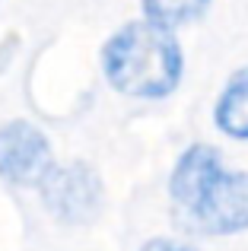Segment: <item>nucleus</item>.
Masks as SVG:
<instances>
[{"label":"nucleus","instance_id":"f257e3e1","mask_svg":"<svg viewBox=\"0 0 248 251\" xmlns=\"http://www.w3.org/2000/svg\"><path fill=\"white\" fill-rule=\"evenodd\" d=\"M181 48L172 29L140 19L127 23L105 42L102 67L121 96L130 99H162L181 80Z\"/></svg>","mask_w":248,"mask_h":251},{"label":"nucleus","instance_id":"0eeeda50","mask_svg":"<svg viewBox=\"0 0 248 251\" xmlns=\"http://www.w3.org/2000/svg\"><path fill=\"white\" fill-rule=\"evenodd\" d=\"M143 251H194V248L181 245V242H172V239H153L143 245Z\"/></svg>","mask_w":248,"mask_h":251},{"label":"nucleus","instance_id":"39448f33","mask_svg":"<svg viewBox=\"0 0 248 251\" xmlns=\"http://www.w3.org/2000/svg\"><path fill=\"white\" fill-rule=\"evenodd\" d=\"M213 118L223 134L236 137V140H248V67L226 83L223 96L213 108Z\"/></svg>","mask_w":248,"mask_h":251},{"label":"nucleus","instance_id":"7ed1b4c3","mask_svg":"<svg viewBox=\"0 0 248 251\" xmlns=\"http://www.w3.org/2000/svg\"><path fill=\"white\" fill-rule=\"evenodd\" d=\"M42 191V203L64 223H89L102 207V181L89 166H54L35 184Z\"/></svg>","mask_w":248,"mask_h":251},{"label":"nucleus","instance_id":"f03ea898","mask_svg":"<svg viewBox=\"0 0 248 251\" xmlns=\"http://www.w3.org/2000/svg\"><path fill=\"white\" fill-rule=\"evenodd\" d=\"M181 216L194 229L213 235H232L248 229V172L220 169L204 188V194Z\"/></svg>","mask_w":248,"mask_h":251},{"label":"nucleus","instance_id":"423d86ee","mask_svg":"<svg viewBox=\"0 0 248 251\" xmlns=\"http://www.w3.org/2000/svg\"><path fill=\"white\" fill-rule=\"evenodd\" d=\"M207 3L210 0H143V10H147V19L172 29V25L198 19L207 10Z\"/></svg>","mask_w":248,"mask_h":251},{"label":"nucleus","instance_id":"20e7f679","mask_svg":"<svg viewBox=\"0 0 248 251\" xmlns=\"http://www.w3.org/2000/svg\"><path fill=\"white\" fill-rule=\"evenodd\" d=\"M51 169L48 137L29 121H10L0 127V178L19 188H32Z\"/></svg>","mask_w":248,"mask_h":251}]
</instances>
